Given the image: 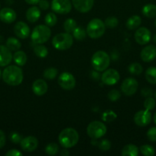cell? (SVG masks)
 Masks as SVG:
<instances>
[{"mask_svg": "<svg viewBox=\"0 0 156 156\" xmlns=\"http://www.w3.org/2000/svg\"><path fill=\"white\" fill-rule=\"evenodd\" d=\"M1 76H2V73H1V70H0V79H1Z\"/></svg>", "mask_w": 156, "mask_h": 156, "instance_id": "obj_53", "label": "cell"}, {"mask_svg": "<svg viewBox=\"0 0 156 156\" xmlns=\"http://www.w3.org/2000/svg\"><path fill=\"white\" fill-rule=\"evenodd\" d=\"M141 153L145 156H153L155 153V151L153 146L150 145H143L139 149Z\"/></svg>", "mask_w": 156, "mask_h": 156, "instance_id": "obj_36", "label": "cell"}, {"mask_svg": "<svg viewBox=\"0 0 156 156\" xmlns=\"http://www.w3.org/2000/svg\"><path fill=\"white\" fill-rule=\"evenodd\" d=\"M104 24H105L106 27H109V28L110 29H113L118 25L119 21H118V19L116 17H108V18L105 20V21H104Z\"/></svg>", "mask_w": 156, "mask_h": 156, "instance_id": "obj_37", "label": "cell"}, {"mask_svg": "<svg viewBox=\"0 0 156 156\" xmlns=\"http://www.w3.org/2000/svg\"><path fill=\"white\" fill-rule=\"evenodd\" d=\"M6 47L11 51H17V50H19L21 47V44L17 38L9 37L6 41Z\"/></svg>", "mask_w": 156, "mask_h": 156, "instance_id": "obj_26", "label": "cell"}, {"mask_svg": "<svg viewBox=\"0 0 156 156\" xmlns=\"http://www.w3.org/2000/svg\"><path fill=\"white\" fill-rule=\"evenodd\" d=\"M21 148L23 151L27 152H34L38 146V141L36 137L29 136L22 139L20 143Z\"/></svg>", "mask_w": 156, "mask_h": 156, "instance_id": "obj_14", "label": "cell"}, {"mask_svg": "<svg viewBox=\"0 0 156 156\" xmlns=\"http://www.w3.org/2000/svg\"><path fill=\"white\" fill-rule=\"evenodd\" d=\"M6 135H5L4 132L0 129V149L4 147L5 145H6Z\"/></svg>", "mask_w": 156, "mask_h": 156, "instance_id": "obj_46", "label": "cell"}, {"mask_svg": "<svg viewBox=\"0 0 156 156\" xmlns=\"http://www.w3.org/2000/svg\"><path fill=\"white\" fill-rule=\"evenodd\" d=\"M141 23H142V18L139 15H136L131 16L127 20L126 23H125V26H126V27L128 30H132L139 28Z\"/></svg>", "mask_w": 156, "mask_h": 156, "instance_id": "obj_22", "label": "cell"}, {"mask_svg": "<svg viewBox=\"0 0 156 156\" xmlns=\"http://www.w3.org/2000/svg\"><path fill=\"white\" fill-rule=\"evenodd\" d=\"M44 22H45L46 25L48 26V27H53L58 22V18L54 13L49 12L46 15L45 18H44Z\"/></svg>", "mask_w": 156, "mask_h": 156, "instance_id": "obj_34", "label": "cell"}, {"mask_svg": "<svg viewBox=\"0 0 156 156\" xmlns=\"http://www.w3.org/2000/svg\"><path fill=\"white\" fill-rule=\"evenodd\" d=\"M73 7L81 13L90 12L93 6L94 0H72Z\"/></svg>", "mask_w": 156, "mask_h": 156, "instance_id": "obj_15", "label": "cell"}, {"mask_svg": "<svg viewBox=\"0 0 156 156\" xmlns=\"http://www.w3.org/2000/svg\"><path fill=\"white\" fill-rule=\"evenodd\" d=\"M76 26V21L73 18H67L64 23V29L67 33H72Z\"/></svg>", "mask_w": 156, "mask_h": 156, "instance_id": "obj_30", "label": "cell"}, {"mask_svg": "<svg viewBox=\"0 0 156 156\" xmlns=\"http://www.w3.org/2000/svg\"><path fill=\"white\" fill-rule=\"evenodd\" d=\"M128 70L131 74L135 75V76H138L140 75L143 71V67L142 66L140 63L138 62H133L131 63L128 67Z\"/></svg>", "mask_w": 156, "mask_h": 156, "instance_id": "obj_31", "label": "cell"}, {"mask_svg": "<svg viewBox=\"0 0 156 156\" xmlns=\"http://www.w3.org/2000/svg\"><path fill=\"white\" fill-rule=\"evenodd\" d=\"M116 117H117V115H116V113L113 111H111V110H107L102 114V120L104 122H106V123L114 121Z\"/></svg>", "mask_w": 156, "mask_h": 156, "instance_id": "obj_35", "label": "cell"}, {"mask_svg": "<svg viewBox=\"0 0 156 156\" xmlns=\"http://www.w3.org/2000/svg\"><path fill=\"white\" fill-rule=\"evenodd\" d=\"M73 44V38L70 33H61L55 35L52 39V45L58 50L70 49Z\"/></svg>", "mask_w": 156, "mask_h": 156, "instance_id": "obj_6", "label": "cell"}, {"mask_svg": "<svg viewBox=\"0 0 156 156\" xmlns=\"http://www.w3.org/2000/svg\"><path fill=\"white\" fill-rule=\"evenodd\" d=\"M121 97L120 91H118L116 89H112L109 91L108 93V98L110 99L111 101H116L119 100Z\"/></svg>", "mask_w": 156, "mask_h": 156, "instance_id": "obj_39", "label": "cell"}, {"mask_svg": "<svg viewBox=\"0 0 156 156\" xmlns=\"http://www.w3.org/2000/svg\"><path fill=\"white\" fill-rule=\"evenodd\" d=\"M107 128L106 125L101 121H93L87 126V135L93 140H97L104 136L106 133Z\"/></svg>", "mask_w": 156, "mask_h": 156, "instance_id": "obj_7", "label": "cell"}, {"mask_svg": "<svg viewBox=\"0 0 156 156\" xmlns=\"http://www.w3.org/2000/svg\"><path fill=\"white\" fill-rule=\"evenodd\" d=\"M58 84L64 90L70 91L74 88L76 85V79L74 76L68 72H64L58 77Z\"/></svg>", "mask_w": 156, "mask_h": 156, "instance_id": "obj_8", "label": "cell"}, {"mask_svg": "<svg viewBox=\"0 0 156 156\" xmlns=\"http://www.w3.org/2000/svg\"><path fill=\"white\" fill-rule=\"evenodd\" d=\"M72 4L70 0H52L51 9L54 12L65 15L70 12Z\"/></svg>", "mask_w": 156, "mask_h": 156, "instance_id": "obj_9", "label": "cell"}, {"mask_svg": "<svg viewBox=\"0 0 156 156\" xmlns=\"http://www.w3.org/2000/svg\"><path fill=\"white\" fill-rule=\"evenodd\" d=\"M13 59L15 64L19 66H23L27 62V55L24 51L17 50L13 55Z\"/></svg>", "mask_w": 156, "mask_h": 156, "instance_id": "obj_24", "label": "cell"}, {"mask_svg": "<svg viewBox=\"0 0 156 156\" xmlns=\"http://www.w3.org/2000/svg\"><path fill=\"white\" fill-rule=\"evenodd\" d=\"M50 35H51V30L48 26L39 24L32 30L31 39L35 44H42L50 39Z\"/></svg>", "mask_w": 156, "mask_h": 156, "instance_id": "obj_4", "label": "cell"}, {"mask_svg": "<svg viewBox=\"0 0 156 156\" xmlns=\"http://www.w3.org/2000/svg\"><path fill=\"white\" fill-rule=\"evenodd\" d=\"M6 156H21L22 153L17 149H11L6 153Z\"/></svg>", "mask_w": 156, "mask_h": 156, "instance_id": "obj_45", "label": "cell"}, {"mask_svg": "<svg viewBox=\"0 0 156 156\" xmlns=\"http://www.w3.org/2000/svg\"><path fill=\"white\" fill-rule=\"evenodd\" d=\"M145 79L148 83L151 85L156 84V67H149L145 71Z\"/></svg>", "mask_w": 156, "mask_h": 156, "instance_id": "obj_27", "label": "cell"}, {"mask_svg": "<svg viewBox=\"0 0 156 156\" xmlns=\"http://www.w3.org/2000/svg\"><path fill=\"white\" fill-rule=\"evenodd\" d=\"M151 31L147 27H142L136 30L134 37L139 45H145L151 41Z\"/></svg>", "mask_w": 156, "mask_h": 156, "instance_id": "obj_13", "label": "cell"}, {"mask_svg": "<svg viewBox=\"0 0 156 156\" xmlns=\"http://www.w3.org/2000/svg\"><path fill=\"white\" fill-rule=\"evenodd\" d=\"M73 37L76 40V41H82L87 37V31L83 28L80 26H76V28L73 30Z\"/></svg>", "mask_w": 156, "mask_h": 156, "instance_id": "obj_28", "label": "cell"}, {"mask_svg": "<svg viewBox=\"0 0 156 156\" xmlns=\"http://www.w3.org/2000/svg\"><path fill=\"white\" fill-rule=\"evenodd\" d=\"M58 70L56 68H53V67H50V68L46 69L45 70L43 73V76H44V79H48V80H52V79H54L55 78L58 76Z\"/></svg>", "mask_w": 156, "mask_h": 156, "instance_id": "obj_32", "label": "cell"}, {"mask_svg": "<svg viewBox=\"0 0 156 156\" xmlns=\"http://www.w3.org/2000/svg\"><path fill=\"white\" fill-rule=\"evenodd\" d=\"M16 18V12L11 8H4L0 10V20L6 24H12Z\"/></svg>", "mask_w": 156, "mask_h": 156, "instance_id": "obj_18", "label": "cell"}, {"mask_svg": "<svg viewBox=\"0 0 156 156\" xmlns=\"http://www.w3.org/2000/svg\"><path fill=\"white\" fill-rule=\"evenodd\" d=\"M139 83L137 80L133 78H127L121 85V91L125 95L132 96L137 91Z\"/></svg>", "mask_w": 156, "mask_h": 156, "instance_id": "obj_11", "label": "cell"}, {"mask_svg": "<svg viewBox=\"0 0 156 156\" xmlns=\"http://www.w3.org/2000/svg\"><path fill=\"white\" fill-rule=\"evenodd\" d=\"M106 25L102 20L99 18H93L87 26V34L92 39H97L104 34Z\"/></svg>", "mask_w": 156, "mask_h": 156, "instance_id": "obj_5", "label": "cell"}, {"mask_svg": "<svg viewBox=\"0 0 156 156\" xmlns=\"http://www.w3.org/2000/svg\"><path fill=\"white\" fill-rule=\"evenodd\" d=\"M139 149L133 144L126 145L122 149L121 155L122 156H137L139 155Z\"/></svg>", "mask_w": 156, "mask_h": 156, "instance_id": "obj_23", "label": "cell"}, {"mask_svg": "<svg viewBox=\"0 0 156 156\" xmlns=\"http://www.w3.org/2000/svg\"><path fill=\"white\" fill-rule=\"evenodd\" d=\"M13 56L6 46L0 45V66H7L11 63Z\"/></svg>", "mask_w": 156, "mask_h": 156, "instance_id": "obj_20", "label": "cell"}, {"mask_svg": "<svg viewBox=\"0 0 156 156\" xmlns=\"http://www.w3.org/2000/svg\"><path fill=\"white\" fill-rule=\"evenodd\" d=\"M141 94H142V95L145 98L152 97L153 91L149 88H142V91H141Z\"/></svg>", "mask_w": 156, "mask_h": 156, "instance_id": "obj_43", "label": "cell"}, {"mask_svg": "<svg viewBox=\"0 0 156 156\" xmlns=\"http://www.w3.org/2000/svg\"><path fill=\"white\" fill-rule=\"evenodd\" d=\"M142 14L144 16L148 18H153L156 17V5L154 4H147L142 8Z\"/></svg>", "mask_w": 156, "mask_h": 156, "instance_id": "obj_25", "label": "cell"}, {"mask_svg": "<svg viewBox=\"0 0 156 156\" xmlns=\"http://www.w3.org/2000/svg\"><path fill=\"white\" fill-rule=\"evenodd\" d=\"M147 137L151 142H156V127H151L148 129Z\"/></svg>", "mask_w": 156, "mask_h": 156, "instance_id": "obj_42", "label": "cell"}, {"mask_svg": "<svg viewBox=\"0 0 156 156\" xmlns=\"http://www.w3.org/2000/svg\"><path fill=\"white\" fill-rule=\"evenodd\" d=\"M48 85L43 79H37L32 84V91L37 96H43L47 93Z\"/></svg>", "mask_w": 156, "mask_h": 156, "instance_id": "obj_19", "label": "cell"}, {"mask_svg": "<svg viewBox=\"0 0 156 156\" xmlns=\"http://www.w3.org/2000/svg\"><path fill=\"white\" fill-rule=\"evenodd\" d=\"M24 1H25L28 4L34 5L38 4V2H39L40 0H24Z\"/></svg>", "mask_w": 156, "mask_h": 156, "instance_id": "obj_49", "label": "cell"}, {"mask_svg": "<svg viewBox=\"0 0 156 156\" xmlns=\"http://www.w3.org/2000/svg\"><path fill=\"white\" fill-rule=\"evenodd\" d=\"M153 41H154V42L155 43V44H156V34L154 35V37H153Z\"/></svg>", "mask_w": 156, "mask_h": 156, "instance_id": "obj_51", "label": "cell"}, {"mask_svg": "<svg viewBox=\"0 0 156 156\" xmlns=\"http://www.w3.org/2000/svg\"><path fill=\"white\" fill-rule=\"evenodd\" d=\"M133 120L137 126L143 127L151 123V114L150 113V111H148V110L139 111L135 114Z\"/></svg>", "mask_w": 156, "mask_h": 156, "instance_id": "obj_12", "label": "cell"}, {"mask_svg": "<svg viewBox=\"0 0 156 156\" xmlns=\"http://www.w3.org/2000/svg\"><path fill=\"white\" fill-rule=\"evenodd\" d=\"M41 16V9L37 6H32L29 8L26 12V18L28 21L31 23H35L38 21Z\"/></svg>", "mask_w": 156, "mask_h": 156, "instance_id": "obj_21", "label": "cell"}, {"mask_svg": "<svg viewBox=\"0 0 156 156\" xmlns=\"http://www.w3.org/2000/svg\"><path fill=\"white\" fill-rule=\"evenodd\" d=\"M154 24H155V27H156V19H155V22H154Z\"/></svg>", "mask_w": 156, "mask_h": 156, "instance_id": "obj_54", "label": "cell"}, {"mask_svg": "<svg viewBox=\"0 0 156 156\" xmlns=\"http://www.w3.org/2000/svg\"><path fill=\"white\" fill-rule=\"evenodd\" d=\"M2 79L7 85L18 86L23 82V72L18 66H8L2 73Z\"/></svg>", "mask_w": 156, "mask_h": 156, "instance_id": "obj_1", "label": "cell"}, {"mask_svg": "<svg viewBox=\"0 0 156 156\" xmlns=\"http://www.w3.org/2000/svg\"><path fill=\"white\" fill-rule=\"evenodd\" d=\"M98 71H96V70H95V71H93V73H91V76L93 79H96V80H98V79H99V77H101L100 76H99V73H97Z\"/></svg>", "mask_w": 156, "mask_h": 156, "instance_id": "obj_47", "label": "cell"}, {"mask_svg": "<svg viewBox=\"0 0 156 156\" xmlns=\"http://www.w3.org/2000/svg\"><path fill=\"white\" fill-rule=\"evenodd\" d=\"M119 79H120V75L119 72L114 69H107L101 76V80L102 83L106 85H116L118 83Z\"/></svg>", "mask_w": 156, "mask_h": 156, "instance_id": "obj_10", "label": "cell"}, {"mask_svg": "<svg viewBox=\"0 0 156 156\" xmlns=\"http://www.w3.org/2000/svg\"><path fill=\"white\" fill-rule=\"evenodd\" d=\"M141 59L145 62H149L156 58V47L154 45H148L142 50L140 53Z\"/></svg>", "mask_w": 156, "mask_h": 156, "instance_id": "obj_17", "label": "cell"}, {"mask_svg": "<svg viewBox=\"0 0 156 156\" xmlns=\"http://www.w3.org/2000/svg\"><path fill=\"white\" fill-rule=\"evenodd\" d=\"M154 123L156 124V112H155V114H154Z\"/></svg>", "mask_w": 156, "mask_h": 156, "instance_id": "obj_50", "label": "cell"}, {"mask_svg": "<svg viewBox=\"0 0 156 156\" xmlns=\"http://www.w3.org/2000/svg\"><path fill=\"white\" fill-rule=\"evenodd\" d=\"M155 100L152 97L146 98V99L144 101V108H145V110H148V111H152L155 108Z\"/></svg>", "mask_w": 156, "mask_h": 156, "instance_id": "obj_38", "label": "cell"}, {"mask_svg": "<svg viewBox=\"0 0 156 156\" xmlns=\"http://www.w3.org/2000/svg\"><path fill=\"white\" fill-rule=\"evenodd\" d=\"M34 53L38 57L45 58L48 54V50L45 46L42 45V44H38L34 48Z\"/></svg>", "mask_w": 156, "mask_h": 156, "instance_id": "obj_29", "label": "cell"}, {"mask_svg": "<svg viewBox=\"0 0 156 156\" xmlns=\"http://www.w3.org/2000/svg\"><path fill=\"white\" fill-rule=\"evenodd\" d=\"M38 6H39L40 9L45 11L48 9L50 4H49L48 1H47V0H40L39 2H38Z\"/></svg>", "mask_w": 156, "mask_h": 156, "instance_id": "obj_44", "label": "cell"}, {"mask_svg": "<svg viewBox=\"0 0 156 156\" xmlns=\"http://www.w3.org/2000/svg\"><path fill=\"white\" fill-rule=\"evenodd\" d=\"M9 139H10L12 143H15V144H18V143H21V140H22V137H21V136L18 133L14 131V132H12L10 133Z\"/></svg>", "mask_w": 156, "mask_h": 156, "instance_id": "obj_41", "label": "cell"}, {"mask_svg": "<svg viewBox=\"0 0 156 156\" xmlns=\"http://www.w3.org/2000/svg\"><path fill=\"white\" fill-rule=\"evenodd\" d=\"M15 34L20 39H26L30 34V28L26 23L23 21H18L14 27Z\"/></svg>", "mask_w": 156, "mask_h": 156, "instance_id": "obj_16", "label": "cell"}, {"mask_svg": "<svg viewBox=\"0 0 156 156\" xmlns=\"http://www.w3.org/2000/svg\"><path fill=\"white\" fill-rule=\"evenodd\" d=\"M110 63V57L108 53L102 50L96 51L91 58V65L94 70L102 72L107 69Z\"/></svg>", "mask_w": 156, "mask_h": 156, "instance_id": "obj_3", "label": "cell"}, {"mask_svg": "<svg viewBox=\"0 0 156 156\" xmlns=\"http://www.w3.org/2000/svg\"><path fill=\"white\" fill-rule=\"evenodd\" d=\"M58 140L62 147L70 149L76 146L79 141V134L73 128H66L59 134Z\"/></svg>", "mask_w": 156, "mask_h": 156, "instance_id": "obj_2", "label": "cell"}, {"mask_svg": "<svg viewBox=\"0 0 156 156\" xmlns=\"http://www.w3.org/2000/svg\"><path fill=\"white\" fill-rule=\"evenodd\" d=\"M99 149L103 152H106V151L110 150L111 148V142L108 140H102L100 143L98 144Z\"/></svg>", "mask_w": 156, "mask_h": 156, "instance_id": "obj_40", "label": "cell"}, {"mask_svg": "<svg viewBox=\"0 0 156 156\" xmlns=\"http://www.w3.org/2000/svg\"><path fill=\"white\" fill-rule=\"evenodd\" d=\"M154 98H155V100H156V91H155V92H154Z\"/></svg>", "mask_w": 156, "mask_h": 156, "instance_id": "obj_52", "label": "cell"}, {"mask_svg": "<svg viewBox=\"0 0 156 156\" xmlns=\"http://www.w3.org/2000/svg\"><path fill=\"white\" fill-rule=\"evenodd\" d=\"M60 153H61V155L62 156H68L70 155V152H69V151L67 150V149H66V148H64V149H62Z\"/></svg>", "mask_w": 156, "mask_h": 156, "instance_id": "obj_48", "label": "cell"}, {"mask_svg": "<svg viewBox=\"0 0 156 156\" xmlns=\"http://www.w3.org/2000/svg\"><path fill=\"white\" fill-rule=\"evenodd\" d=\"M45 153L48 155H55L59 152V146L57 143H50L45 147Z\"/></svg>", "mask_w": 156, "mask_h": 156, "instance_id": "obj_33", "label": "cell"}]
</instances>
